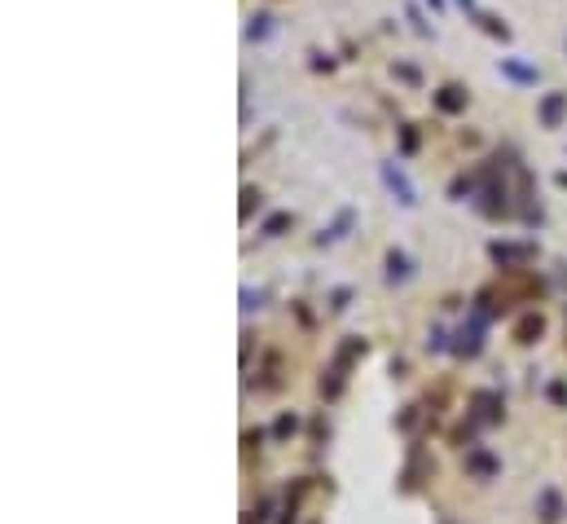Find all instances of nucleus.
<instances>
[{
	"label": "nucleus",
	"instance_id": "15",
	"mask_svg": "<svg viewBox=\"0 0 567 524\" xmlns=\"http://www.w3.org/2000/svg\"><path fill=\"white\" fill-rule=\"evenodd\" d=\"M457 5H466V9H475V0H457Z\"/></svg>",
	"mask_w": 567,
	"mask_h": 524
},
{
	"label": "nucleus",
	"instance_id": "10",
	"mask_svg": "<svg viewBox=\"0 0 567 524\" xmlns=\"http://www.w3.org/2000/svg\"><path fill=\"white\" fill-rule=\"evenodd\" d=\"M541 511H546V516H541V520H559V498H554L550 489L541 494Z\"/></svg>",
	"mask_w": 567,
	"mask_h": 524
},
{
	"label": "nucleus",
	"instance_id": "3",
	"mask_svg": "<svg viewBox=\"0 0 567 524\" xmlns=\"http://www.w3.org/2000/svg\"><path fill=\"white\" fill-rule=\"evenodd\" d=\"M436 106H440V111H449V115H457V111H466V93L457 84H449V88L436 93Z\"/></svg>",
	"mask_w": 567,
	"mask_h": 524
},
{
	"label": "nucleus",
	"instance_id": "7",
	"mask_svg": "<svg viewBox=\"0 0 567 524\" xmlns=\"http://www.w3.org/2000/svg\"><path fill=\"white\" fill-rule=\"evenodd\" d=\"M462 344H457V353H466V357H475L479 353V326H470V330H462V335H457Z\"/></svg>",
	"mask_w": 567,
	"mask_h": 524
},
{
	"label": "nucleus",
	"instance_id": "12",
	"mask_svg": "<svg viewBox=\"0 0 567 524\" xmlns=\"http://www.w3.org/2000/svg\"><path fill=\"white\" fill-rule=\"evenodd\" d=\"M286 225H291V216H273L269 225H264V234H282V230H286Z\"/></svg>",
	"mask_w": 567,
	"mask_h": 524
},
{
	"label": "nucleus",
	"instance_id": "14",
	"mask_svg": "<svg viewBox=\"0 0 567 524\" xmlns=\"http://www.w3.org/2000/svg\"><path fill=\"white\" fill-rule=\"evenodd\" d=\"M427 5H431V9H444V0H427Z\"/></svg>",
	"mask_w": 567,
	"mask_h": 524
},
{
	"label": "nucleus",
	"instance_id": "5",
	"mask_svg": "<svg viewBox=\"0 0 567 524\" xmlns=\"http://www.w3.org/2000/svg\"><path fill=\"white\" fill-rule=\"evenodd\" d=\"M501 71L519 84H537V66H523V62H501Z\"/></svg>",
	"mask_w": 567,
	"mask_h": 524
},
{
	"label": "nucleus",
	"instance_id": "6",
	"mask_svg": "<svg viewBox=\"0 0 567 524\" xmlns=\"http://www.w3.org/2000/svg\"><path fill=\"white\" fill-rule=\"evenodd\" d=\"M492 260H497V265H519V260H528V247H492Z\"/></svg>",
	"mask_w": 567,
	"mask_h": 524
},
{
	"label": "nucleus",
	"instance_id": "2",
	"mask_svg": "<svg viewBox=\"0 0 567 524\" xmlns=\"http://www.w3.org/2000/svg\"><path fill=\"white\" fill-rule=\"evenodd\" d=\"M563 115H567V93H550V97L541 102V124H546V128H559Z\"/></svg>",
	"mask_w": 567,
	"mask_h": 524
},
{
	"label": "nucleus",
	"instance_id": "4",
	"mask_svg": "<svg viewBox=\"0 0 567 524\" xmlns=\"http://www.w3.org/2000/svg\"><path fill=\"white\" fill-rule=\"evenodd\" d=\"M541 330H546V321H541L537 313H528V317L515 326V339H519V344H532V339L541 335Z\"/></svg>",
	"mask_w": 567,
	"mask_h": 524
},
{
	"label": "nucleus",
	"instance_id": "11",
	"mask_svg": "<svg viewBox=\"0 0 567 524\" xmlns=\"http://www.w3.org/2000/svg\"><path fill=\"white\" fill-rule=\"evenodd\" d=\"M479 22H484V31H492V35H501V40H506V35H510V31H506V22H497V18H488V14H479Z\"/></svg>",
	"mask_w": 567,
	"mask_h": 524
},
{
	"label": "nucleus",
	"instance_id": "1",
	"mask_svg": "<svg viewBox=\"0 0 567 524\" xmlns=\"http://www.w3.org/2000/svg\"><path fill=\"white\" fill-rule=\"evenodd\" d=\"M383 181H387V185H392V194H396V198H401V203H405V207H414V203H418V198H414V185H409V181H405V172H401V168H396V163H383Z\"/></svg>",
	"mask_w": 567,
	"mask_h": 524
},
{
	"label": "nucleus",
	"instance_id": "13",
	"mask_svg": "<svg viewBox=\"0 0 567 524\" xmlns=\"http://www.w3.org/2000/svg\"><path fill=\"white\" fill-rule=\"evenodd\" d=\"M242 198H247V203H242V216H247V212H251V207H260V194H256V189H247V194H242Z\"/></svg>",
	"mask_w": 567,
	"mask_h": 524
},
{
	"label": "nucleus",
	"instance_id": "9",
	"mask_svg": "<svg viewBox=\"0 0 567 524\" xmlns=\"http://www.w3.org/2000/svg\"><path fill=\"white\" fill-rule=\"evenodd\" d=\"M269 14H256V18H251V27H247V40H264V35H269Z\"/></svg>",
	"mask_w": 567,
	"mask_h": 524
},
{
	"label": "nucleus",
	"instance_id": "8",
	"mask_svg": "<svg viewBox=\"0 0 567 524\" xmlns=\"http://www.w3.org/2000/svg\"><path fill=\"white\" fill-rule=\"evenodd\" d=\"M387 278H392V282H396V278H401V282L409 278V260H405V256H396V252L387 256Z\"/></svg>",
	"mask_w": 567,
	"mask_h": 524
}]
</instances>
